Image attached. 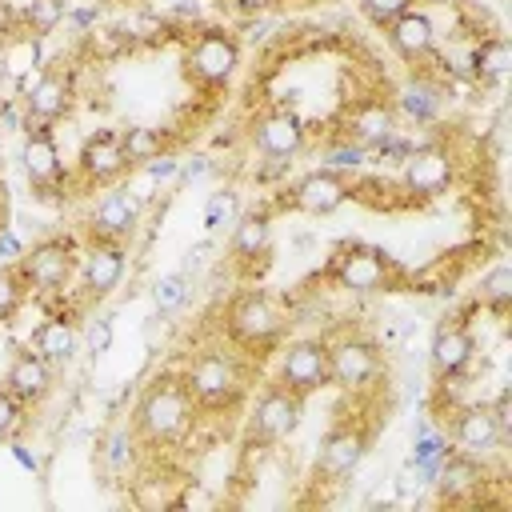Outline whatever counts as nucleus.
I'll return each instance as SVG.
<instances>
[{
	"instance_id": "f257e3e1",
	"label": "nucleus",
	"mask_w": 512,
	"mask_h": 512,
	"mask_svg": "<svg viewBox=\"0 0 512 512\" xmlns=\"http://www.w3.org/2000/svg\"><path fill=\"white\" fill-rule=\"evenodd\" d=\"M196 400L184 384V376H152L132 408V432L148 444V448H172L192 432L196 420Z\"/></svg>"
},
{
	"instance_id": "f03ea898",
	"label": "nucleus",
	"mask_w": 512,
	"mask_h": 512,
	"mask_svg": "<svg viewBox=\"0 0 512 512\" xmlns=\"http://www.w3.org/2000/svg\"><path fill=\"white\" fill-rule=\"evenodd\" d=\"M180 376H184L196 408H204V412H232L244 400L240 360L224 348H200Z\"/></svg>"
},
{
	"instance_id": "7ed1b4c3",
	"label": "nucleus",
	"mask_w": 512,
	"mask_h": 512,
	"mask_svg": "<svg viewBox=\"0 0 512 512\" xmlns=\"http://www.w3.org/2000/svg\"><path fill=\"white\" fill-rule=\"evenodd\" d=\"M228 336L244 348H272L284 336V312L264 292H240L228 304Z\"/></svg>"
},
{
	"instance_id": "20e7f679",
	"label": "nucleus",
	"mask_w": 512,
	"mask_h": 512,
	"mask_svg": "<svg viewBox=\"0 0 512 512\" xmlns=\"http://www.w3.org/2000/svg\"><path fill=\"white\" fill-rule=\"evenodd\" d=\"M184 64H188V76H192L196 84H204V88H224V84L236 76V68H240V40H236L232 32H224V28H204V32H196V40L188 44Z\"/></svg>"
},
{
	"instance_id": "39448f33",
	"label": "nucleus",
	"mask_w": 512,
	"mask_h": 512,
	"mask_svg": "<svg viewBox=\"0 0 512 512\" xmlns=\"http://www.w3.org/2000/svg\"><path fill=\"white\" fill-rule=\"evenodd\" d=\"M276 380L284 388H292L296 396L320 392L328 384V340H320V336L288 340L276 360Z\"/></svg>"
},
{
	"instance_id": "423d86ee",
	"label": "nucleus",
	"mask_w": 512,
	"mask_h": 512,
	"mask_svg": "<svg viewBox=\"0 0 512 512\" xmlns=\"http://www.w3.org/2000/svg\"><path fill=\"white\" fill-rule=\"evenodd\" d=\"M300 412H304V396H296L292 388H284L280 380L268 384L256 404H252V416H248V440L252 444H276L284 436L296 432L300 424Z\"/></svg>"
},
{
	"instance_id": "0eeeda50",
	"label": "nucleus",
	"mask_w": 512,
	"mask_h": 512,
	"mask_svg": "<svg viewBox=\"0 0 512 512\" xmlns=\"http://www.w3.org/2000/svg\"><path fill=\"white\" fill-rule=\"evenodd\" d=\"M328 276H332V284H336V288H344V292L372 296V292L392 288L396 268H392V260H388L380 248H360V244H356V248L336 252V260H332Z\"/></svg>"
},
{
	"instance_id": "6e6552de",
	"label": "nucleus",
	"mask_w": 512,
	"mask_h": 512,
	"mask_svg": "<svg viewBox=\"0 0 512 512\" xmlns=\"http://www.w3.org/2000/svg\"><path fill=\"white\" fill-rule=\"evenodd\" d=\"M72 268H76V252H72L68 240H40V244L24 248L20 264H16L24 288H32V292H40V296L60 292V288L68 284Z\"/></svg>"
},
{
	"instance_id": "1a4fd4ad",
	"label": "nucleus",
	"mask_w": 512,
	"mask_h": 512,
	"mask_svg": "<svg viewBox=\"0 0 512 512\" xmlns=\"http://www.w3.org/2000/svg\"><path fill=\"white\" fill-rule=\"evenodd\" d=\"M452 176H456V160L440 144L408 148V156L400 160V184H404L408 196H420V200H432V196L448 192Z\"/></svg>"
},
{
	"instance_id": "9d476101",
	"label": "nucleus",
	"mask_w": 512,
	"mask_h": 512,
	"mask_svg": "<svg viewBox=\"0 0 512 512\" xmlns=\"http://www.w3.org/2000/svg\"><path fill=\"white\" fill-rule=\"evenodd\" d=\"M376 372H380V348L368 336L328 340V384L344 392H360Z\"/></svg>"
},
{
	"instance_id": "9b49d317",
	"label": "nucleus",
	"mask_w": 512,
	"mask_h": 512,
	"mask_svg": "<svg viewBox=\"0 0 512 512\" xmlns=\"http://www.w3.org/2000/svg\"><path fill=\"white\" fill-rule=\"evenodd\" d=\"M368 452V428L360 420H344L336 424L324 440H320V452H316V480L324 484H336L344 476H352L360 468Z\"/></svg>"
},
{
	"instance_id": "f8f14e48",
	"label": "nucleus",
	"mask_w": 512,
	"mask_h": 512,
	"mask_svg": "<svg viewBox=\"0 0 512 512\" xmlns=\"http://www.w3.org/2000/svg\"><path fill=\"white\" fill-rule=\"evenodd\" d=\"M448 436H452V448L464 452V456H492L504 440V428L500 420L492 416V404H460L452 412V424H448Z\"/></svg>"
},
{
	"instance_id": "ddd939ff",
	"label": "nucleus",
	"mask_w": 512,
	"mask_h": 512,
	"mask_svg": "<svg viewBox=\"0 0 512 512\" xmlns=\"http://www.w3.org/2000/svg\"><path fill=\"white\" fill-rule=\"evenodd\" d=\"M68 104H72V72L64 60H52L24 92L28 124H52L68 112Z\"/></svg>"
},
{
	"instance_id": "4468645a",
	"label": "nucleus",
	"mask_w": 512,
	"mask_h": 512,
	"mask_svg": "<svg viewBox=\"0 0 512 512\" xmlns=\"http://www.w3.org/2000/svg\"><path fill=\"white\" fill-rule=\"evenodd\" d=\"M348 196H352V188H348V180H344L336 168H316V172L300 176V180L288 188L284 204L296 208V212H308V216H328V212H336Z\"/></svg>"
},
{
	"instance_id": "2eb2a0df",
	"label": "nucleus",
	"mask_w": 512,
	"mask_h": 512,
	"mask_svg": "<svg viewBox=\"0 0 512 512\" xmlns=\"http://www.w3.org/2000/svg\"><path fill=\"white\" fill-rule=\"evenodd\" d=\"M472 356H476V336H472V328L464 320H448V324L436 328L432 348H428V368H432L436 380L464 376L468 364H472Z\"/></svg>"
},
{
	"instance_id": "dca6fc26",
	"label": "nucleus",
	"mask_w": 512,
	"mask_h": 512,
	"mask_svg": "<svg viewBox=\"0 0 512 512\" xmlns=\"http://www.w3.org/2000/svg\"><path fill=\"white\" fill-rule=\"evenodd\" d=\"M20 164H24V176H28L32 188H52L60 180L64 160H60V144H56L52 124H28L24 128Z\"/></svg>"
},
{
	"instance_id": "f3484780",
	"label": "nucleus",
	"mask_w": 512,
	"mask_h": 512,
	"mask_svg": "<svg viewBox=\"0 0 512 512\" xmlns=\"http://www.w3.org/2000/svg\"><path fill=\"white\" fill-rule=\"evenodd\" d=\"M124 268H128V252L120 240H92L80 256V276H84V292L88 296H108L112 288H120L124 280Z\"/></svg>"
},
{
	"instance_id": "a211bd4d",
	"label": "nucleus",
	"mask_w": 512,
	"mask_h": 512,
	"mask_svg": "<svg viewBox=\"0 0 512 512\" xmlns=\"http://www.w3.org/2000/svg\"><path fill=\"white\" fill-rule=\"evenodd\" d=\"M52 384H56V372H52V364H48L36 348H20V352L8 360V368H4V388H8L24 408L40 404V400L52 392Z\"/></svg>"
},
{
	"instance_id": "6ab92c4d",
	"label": "nucleus",
	"mask_w": 512,
	"mask_h": 512,
	"mask_svg": "<svg viewBox=\"0 0 512 512\" xmlns=\"http://www.w3.org/2000/svg\"><path fill=\"white\" fill-rule=\"evenodd\" d=\"M76 164H80V176H84L88 184H100V188L116 184V180L128 172V156H124L120 132H108V128H104V132L88 136Z\"/></svg>"
},
{
	"instance_id": "aec40b11",
	"label": "nucleus",
	"mask_w": 512,
	"mask_h": 512,
	"mask_svg": "<svg viewBox=\"0 0 512 512\" xmlns=\"http://www.w3.org/2000/svg\"><path fill=\"white\" fill-rule=\"evenodd\" d=\"M484 480H488V476H484V464H480L476 456L448 452V456L440 460L436 476H432V488H436V496H440L444 504H468V500L480 496Z\"/></svg>"
},
{
	"instance_id": "412c9836",
	"label": "nucleus",
	"mask_w": 512,
	"mask_h": 512,
	"mask_svg": "<svg viewBox=\"0 0 512 512\" xmlns=\"http://www.w3.org/2000/svg\"><path fill=\"white\" fill-rule=\"evenodd\" d=\"M136 224H140V200H136L128 188L104 192V196L96 200L92 216H88L92 236H100V240H120V244L136 232Z\"/></svg>"
},
{
	"instance_id": "4be33fe9",
	"label": "nucleus",
	"mask_w": 512,
	"mask_h": 512,
	"mask_svg": "<svg viewBox=\"0 0 512 512\" xmlns=\"http://www.w3.org/2000/svg\"><path fill=\"white\" fill-rule=\"evenodd\" d=\"M384 36H388L392 52H396L400 60H408V64L432 56V48H436V24H432V16L420 12V8H408V12H400L392 24H384Z\"/></svg>"
},
{
	"instance_id": "5701e85b",
	"label": "nucleus",
	"mask_w": 512,
	"mask_h": 512,
	"mask_svg": "<svg viewBox=\"0 0 512 512\" xmlns=\"http://www.w3.org/2000/svg\"><path fill=\"white\" fill-rule=\"evenodd\" d=\"M252 140L268 160H288V156H296L304 148V120L296 112H288V108H276V112L256 120Z\"/></svg>"
},
{
	"instance_id": "b1692460",
	"label": "nucleus",
	"mask_w": 512,
	"mask_h": 512,
	"mask_svg": "<svg viewBox=\"0 0 512 512\" xmlns=\"http://www.w3.org/2000/svg\"><path fill=\"white\" fill-rule=\"evenodd\" d=\"M268 252H272V216H268V212L236 216L232 240H228V260H232L236 268L252 272L256 264H264Z\"/></svg>"
},
{
	"instance_id": "393cba45",
	"label": "nucleus",
	"mask_w": 512,
	"mask_h": 512,
	"mask_svg": "<svg viewBox=\"0 0 512 512\" xmlns=\"http://www.w3.org/2000/svg\"><path fill=\"white\" fill-rule=\"evenodd\" d=\"M444 104V88L436 80H424V76H408L400 88H396V108L416 120V124H432L436 112Z\"/></svg>"
},
{
	"instance_id": "a878e982",
	"label": "nucleus",
	"mask_w": 512,
	"mask_h": 512,
	"mask_svg": "<svg viewBox=\"0 0 512 512\" xmlns=\"http://www.w3.org/2000/svg\"><path fill=\"white\" fill-rule=\"evenodd\" d=\"M28 348H36L52 368H60V364H68L72 352H76V324H72L68 316H48L44 324H36Z\"/></svg>"
},
{
	"instance_id": "bb28decb",
	"label": "nucleus",
	"mask_w": 512,
	"mask_h": 512,
	"mask_svg": "<svg viewBox=\"0 0 512 512\" xmlns=\"http://www.w3.org/2000/svg\"><path fill=\"white\" fill-rule=\"evenodd\" d=\"M388 136H392V112L384 104H364L348 116V136L344 140H352L360 148H380Z\"/></svg>"
},
{
	"instance_id": "cd10ccee",
	"label": "nucleus",
	"mask_w": 512,
	"mask_h": 512,
	"mask_svg": "<svg viewBox=\"0 0 512 512\" xmlns=\"http://www.w3.org/2000/svg\"><path fill=\"white\" fill-rule=\"evenodd\" d=\"M512 68V44L504 36H484L476 48H472V76L480 84H500Z\"/></svg>"
},
{
	"instance_id": "c85d7f7f",
	"label": "nucleus",
	"mask_w": 512,
	"mask_h": 512,
	"mask_svg": "<svg viewBox=\"0 0 512 512\" xmlns=\"http://www.w3.org/2000/svg\"><path fill=\"white\" fill-rule=\"evenodd\" d=\"M476 296H480L484 308L508 312V308H512V268H508V264H492V268L480 276Z\"/></svg>"
},
{
	"instance_id": "c756f323",
	"label": "nucleus",
	"mask_w": 512,
	"mask_h": 512,
	"mask_svg": "<svg viewBox=\"0 0 512 512\" xmlns=\"http://www.w3.org/2000/svg\"><path fill=\"white\" fill-rule=\"evenodd\" d=\"M120 144H124L128 168H132V164H148V160H156V156L164 152V136H160V128H144V124L124 128V132H120Z\"/></svg>"
},
{
	"instance_id": "7c9ffc66",
	"label": "nucleus",
	"mask_w": 512,
	"mask_h": 512,
	"mask_svg": "<svg viewBox=\"0 0 512 512\" xmlns=\"http://www.w3.org/2000/svg\"><path fill=\"white\" fill-rule=\"evenodd\" d=\"M68 16V0H28L24 4V24L32 36H48L64 24Z\"/></svg>"
},
{
	"instance_id": "2f4dec72",
	"label": "nucleus",
	"mask_w": 512,
	"mask_h": 512,
	"mask_svg": "<svg viewBox=\"0 0 512 512\" xmlns=\"http://www.w3.org/2000/svg\"><path fill=\"white\" fill-rule=\"evenodd\" d=\"M184 300H188V276H184V272H164V276H156V284H152V304H156L160 316L176 312Z\"/></svg>"
},
{
	"instance_id": "473e14b6",
	"label": "nucleus",
	"mask_w": 512,
	"mask_h": 512,
	"mask_svg": "<svg viewBox=\"0 0 512 512\" xmlns=\"http://www.w3.org/2000/svg\"><path fill=\"white\" fill-rule=\"evenodd\" d=\"M228 224H236V192L232 188L212 192L208 204H204V228H208V236H216Z\"/></svg>"
},
{
	"instance_id": "72a5a7b5",
	"label": "nucleus",
	"mask_w": 512,
	"mask_h": 512,
	"mask_svg": "<svg viewBox=\"0 0 512 512\" xmlns=\"http://www.w3.org/2000/svg\"><path fill=\"white\" fill-rule=\"evenodd\" d=\"M24 292H28V288H24L20 272H16V268H0V324L12 320V316L20 312Z\"/></svg>"
},
{
	"instance_id": "f704fd0d",
	"label": "nucleus",
	"mask_w": 512,
	"mask_h": 512,
	"mask_svg": "<svg viewBox=\"0 0 512 512\" xmlns=\"http://www.w3.org/2000/svg\"><path fill=\"white\" fill-rule=\"evenodd\" d=\"M20 424H24V404L8 388H0V440H12Z\"/></svg>"
},
{
	"instance_id": "c9c22d12",
	"label": "nucleus",
	"mask_w": 512,
	"mask_h": 512,
	"mask_svg": "<svg viewBox=\"0 0 512 512\" xmlns=\"http://www.w3.org/2000/svg\"><path fill=\"white\" fill-rule=\"evenodd\" d=\"M360 8H364V16L372 20V24H392L400 12H408L412 8V0H360Z\"/></svg>"
},
{
	"instance_id": "e433bc0d",
	"label": "nucleus",
	"mask_w": 512,
	"mask_h": 512,
	"mask_svg": "<svg viewBox=\"0 0 512 512\" xmlns=\"http://www.w3.org/2000/svg\"><path fill=\"white\" fill-rule=\"evenodd\" d=\"M364 156H368V148H360V144H352V140H340L336 148H328V168H360L364 164Z\"/></svg>"
},
{
	"instance_id": "4c0bfd02",
	"label": "nucleus",
	"mask_w": 512,
	"mask_h": 512,
	"mask_svg": "<svg viewBox=\"0 0 512 512\" xmlns=\"http://www.w3.org/2000/svg\"><path fill=\"white\" fill-rule=\"evenodd\" d=\"M84 344H88L92 356H104V352L112 348V320H108V316H96V320L88 324V332H84Z\"/></svg>"
},
{
	"instance_id": "58836bf2",
	"label": "nucleus",
	"mask_w": 512,
	"mask_h": 512,
	"mask_svg": "<svg viewBox=\"0 0 512 512\" xmlns=\"http://www.w3.org/2000/svg\"><path fill=\"white\" fill-rule=\"evenodd\" d=\"M420 488H428V480H424V476L416 472V464L408 460V464L400 468V476H396V496L408 500V496H420Z\"/></svg>"
},
{
	"instance_id": "ea45409f",
	"label": "nucleus",
	"mask_w": 512,
	"mask_h": 512,
	"mask_svg": "<svg viewBox=\"0 0 512 512\" xmlns=\"http://www.w3.org/2000/svg\"><path fill=\"white\" fill-rule=\"evenodd\" d=\"M20 256H24L20 236H16L12 228H0V268H16V264H20Z\"/></svg>"
},
{
	"instance_id": "a19ab883",
	"label": "nucleus",
	"mask_w": 512,
	"mask_h": 512,
	"mask_svg": "<svg viewBox=\"0 0 512 512\" xmlns=\"http://www.w3.org/2000/svg\"><path fill=\"white\" fill-rule=\"evenodd\" d=\"M144 168H148V180H172V176H180V160L168 156V152H160V156L148 160Z\"/></svg>"
},
{
	"instance_id": "79ce46f5",
	"label": "nucleus",
	"mask_w": 512,
	"mask_h": 512,
	"mask_svg": "<svg viewBox=\"0 0 512 512\" xmlns=\"http://www.w3.org/2000/svg\"><path fill=\"white\" fill-rule=\"evenodd\" d=\"M124 448H128V432L116 428L112 440H108V460H112V468H124V464H128V452H124Z\"/></svg>"
},
{
	"instance_id": "37998d69",
	"label": "nucleus",
	"mask_w": 512,
	"mask_h": 512,
	"mask_svg": "<svg viewBox=\"0 0 512 512\" xmlns=\"http://www.w3.org/2000/svg\"><path fill=\"white\" fill-rule=\"evenodd\" d=\"M276 0H232V8L236 12H244V16H256V12H268Z\"/></svg>"
},
{
	"instance_id": "c03bdc74",
	"label": "nucleus",
	"mask_w": 512,
	"mask_h": 512,
	"mask_svg": "<svg viewBox=\"0 0 512 512\" xmlns=\"http://www.w3.org/2000/svg\"><path fill=\"white\" fill-rule=\"evenodd\" d=\"M204 168H208V164H204V156H196V160L180 164V176H184V180H196V176H204Z\"/></svg>"
},
{
	"instance_id": "a18cd8bd",
	"label": "nucleus",
	"mask_w": 512,
	"mask_h": 512,
	"mask_svg": "<svg viewBox=\"0 0 512 512\" xmlns=\"http://www.w3.org/2000/svg\"><path fill=\"white\" fill-rule=\"evenodd\" d=\"M160 8L180 12V16H192V12H196V0H160Z\"/></svg>"
},
{
	"instance_id": "49530a36",
	"label": "nucleus",
	"mask_w": 512,
	"mask_h": 512,
	"mask_svg": "<svg viewBox=\"0 0 512 512\" xmlns=\"http://www.w3.org/2000/svg\"><path fill=\"white\" fill-rule=\"evenodd\" d=\"M12 24H16V12H12V4H8V0H0V36H4V32H12Z\"/></svg>"
},
{
	"instance_id": "de8ad7c7",
	"label": "nucleus",
	"mask_w": 512,
	"mask_h": 512,
	"mask_svg": "<svg viewBox=\"0 0 512 512\" xmlns=\"http://www.w3.org/2000/svg\"><path fill=\"white\" fill-rule=\"evenodd\" d=\"M436 4H456V0H436Z\"/></svg>"
},
{
	"instance_id": "09e8293b",
	"label": "nucleus",
	"mask_w": 512,
	"mask_h": 512,
	"mask_svg": "<svg viewBox=\"0 0 512 512\" xmlns=\"http://www.w3.org/2000/svg\"><path fill=\"white\" fill-rule=\"evenodd\" d=\"M0 160H4V148H0Z\"/></svg>"
}]
</instances>
